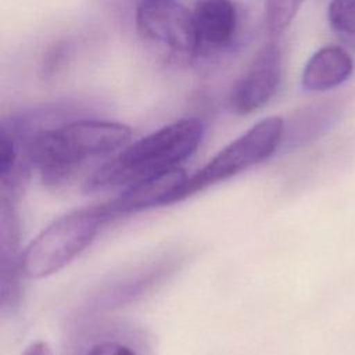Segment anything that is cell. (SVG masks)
Here are the masks:
<instances>
[{
    "instance_id": "6",
    "label": "cell",
    "mask_w": 355,
    "mask_h": 355,
    "mask_svg": "<svg viewBox=\"0 0 355 355\" xmlns=\"http://www.w3.org/2000/svg\"><path fill=\"white\" fill-rule=\"evenodd\" d=\"M148 343L139 327L118 319H90L68 337L64 355H147Z\"/></svg>"
},
{
    "instance_id": "2",
    "label": "cell",
    "mask_w": 355,
    "mask_h": 355,
    "mask_svg": "<svg viewBox=\"0 0 355 355\" xmlns=\"http://www.w3.org/2000/svg\"><path fill=\"white\" fill-rule=\"evenodd\" d=\"M202 136V122L196 118H183L165 125L103 162L86 179L85 190L126 189L179 168L198 148Z\"/></svg>"
},
{
    "instance_id": "10",
    "label": "cell",
    "mask_w": 355,
    "mask_h": 355,
    "mask_svg": "<svg viewBox=\"0 0 355 355\" xmlns=\"http://www.w3.org/2000/svg\"><path fill=\"white\" fill-rule=\"evenodd\" d=\"M191 12L197 51H216L230 46L239 26V14L232 0H200Z\"/></svg>"
},
{
    "instance_id": "14",
    "label": "cell",
    "mask_w": 355,
    "mask_h": 355,
    "mask_svg": "<svg viewBox=\"0 0 355 355\" xmlns=\"http://www.w3.org/2000/svg\"><path fill=\"white\" fill-rule=\"evenodd\" d=\"M22 355H53L51 352V348L47 343L44 341H36V343H32L25 351Z\"/></svg>"
},
{
    "instance_id": "12",
    "label": "cell",
    "mask_w": 355,
    "mask_h": 355,
    "mask_svg": "<svg viewBox=\"0 0 355 355\" xmlns=\"http://www.w3.org/2000/svg\"><path fill=\"white\" fill-rule=\"evenodd\" d=\"M327 19L337 37L355 49V0H331Z\"/></svg>"
},
{
    "instance_id": "1",
    "label": "cell",
    "mask_w": 355,
    "mask_h": 355,
    "mask_svg": "<svg viewBox=\"0 0 355 355\" xmlns=\"http://www.w3.org/2000/svg\"><path fill=\"white\" fill-rule=\"evenodd\" d=\"M19 126L28 140L33 164L42 182L51 187L72 183L89 165L110 159L132 137L129 126L111 121L79 119L50 128Z\"/></svg>"
},
{
    "instance_id": "5",
    "label": "cell",
    "mask_w": 355,
    "mask_h": 355,
    "mask_svg": "<svg viewBox=\"0 0 355 355\" xmlns=\"http://www.w3.org/2000/svg\"><path fill=\"white\" fill-rule=\"evenodd\" d=\"M136 29L144 40L173 53H197L193 12L176 0H140Z\"/></svg>"
},
{
    "instance_id": "3",
    "label": "cell",
    "mask_w": 355,
    "mask_h": 355,
    "mask_svg": "<svg viewBox=\"0 0 355 355\" xmlns=\"http://www.w3.org/2000/svg\"><path fill=\"white\" fill-rule=\"evenodd\" d=\"M105 220L103 205L76 209L55 219L24 250L22 275L42 279L57 273L93 243Z\"/></svg>"
},
{
    "instance_id": "4",
    "label": "cell",
    "mask_w": 355,
    "mask_h": 355,
    "mask_svg": "<svg viewBox=\"0 0 355 355\" xmlns=\"http://www.w3.org/2000/svg\"><path fill=\"white\" fill-rule=\"evenodd\" d=\"M284 135V121L280 116H268L245 133L239 136L212 159L184 182L178 201L218 182L233 178L254 165L268 159L279 147Z\"/></svg>"
},
{
    "instance_id": "11",
    "label": "cell",
    "mask_w": 355,
    "mask_h": 355,
    "mask_svg": "<svg viewBox=\"0 0 355 355\" xmlns=\"http://www.w3.org/2000/svg\"><path fill=\"white\" fill-rule=\"evenodd\" d=\"M349 54L337 46L318 50L305 64L301 85L308 92H323L344 83L352 73Z\"/></svg>"
},
{
    "instance_id": "13",
    "label": "cell",
    "mask_w": 355,
    "mask_h": 355,
    "mask_svg": "<svg viewBox=\"0 0 355 355\" xmlns=\"http://www.w3.org/2000/svg\"><path fill=\"white\" fill-rule=\"evenodd\" d=\"M304 0H265V19L270 33H282L297 15Z\"/></svg>"
},
{
    "instance_id": "8",
    "label": "cell",
    "mask_w": 355,
    "mask_h": 355,
    "mask_svg": "<svg viewBox=\"0 0 355 355\" xmlns=\"http://www.w3.org/2000/svg\"><path fill=\"white\" fill-rule=\"evenodd\" d=\"M186 180L184 171L175 168L126 187L116 198L101 205L107 218L111 219L112 216L178 202Z\"/></svg>"
},
{
    "instance_id": "7",
    "label": "cell",
    "mask_w": 355,
    "mask_h": 355,
    "mask_svg": "<svg viewBox=\"0 0 355 355\" xmlns=\"http://www.w3.org/2000/svg\"><path fill=\"white\" fill-rule=\"evenodd\" d=\"M282 65L280 49L272 43L263 46L230 92L233 112L247 115L263 107L279 87Z\"/></svg>"
},
{
    "instance_id": "9",
    "label": "cell",
    "mask_w": 355,
    "mask_h": 355,
    "mask_svg": "<svg viewBox=\"0 0 355 355\" xmlns=\"http://www.w3.org/2000/svg\"><path fill=\"white\" fill-rule=\"evenodd\" d=\"M18 201L0 198V304L1 312L11 311L19 300L21 257Z\"/></svg>"
}]
</instances>
